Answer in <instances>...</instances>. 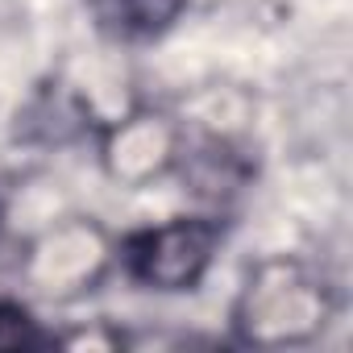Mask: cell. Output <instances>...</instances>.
Listing matches in <instances>:
<instances>
[{
    "instance_id": "5b68a950",
    "label": "cell",
    "mask_w": 353,
    "mask_h": 353,
    "mask_svg": "<svg viewBox=\"0 0 353 353\" xmlns=\"http://www.w3.org/2000/svg\"><path fill=\"white\" fill-rule=\"evenodd\" d=\"M188 0H96V17L121 38H154L183 13Z\"/></svg>"
},
{
    "instance_id": "3957f363",
    "label": "cell",
    "mask_w": 353,
    "mask_h": 353,
    "mask_svg": "<svg viewBox=\"0 0 353 353\" xmlns=\"http://www.w3.org/2000/svg\"><path fill=\"white\" fill-rule=\"evenodd\" d=\"M108 258H112V245L104 229H96L92 221H67L46 229L34 241L26 274L46 295H75L104 274Z\"/></svg>"
},
{
    "instance_id": "6da1fadb",
    "label": "cell",
    "mask_w": 353,
    "mask_h": 353,
    "mask_svg": "<svg viewBox=\"0 0 353 353\" xmlns=\"http://www.w3.org/2000/svg\"><path fill=\"white\" fill-rule=\"evenodd\" d=\"M332 316L328 287L291 258L258 262L241 287V299L233 307V324L241 341L283 349L312 341Z\"/></svg>"
},
{
    "instance_id": "8992f818",
    "label": "cell",
    "mask_w": 353,
    "mask_h": 353,
    "mask_svg": "<svg viewBox=\"0 0 353 353\" xmlns=\"http://www.w3.org/2000/svg\"><path fill=\"white\" fill-rule=\"evenodd\" d=\"M30 345H42L38 320L21 303L0 299V349H30Z\"/></svg>"
},
{
    "instance_id": "277c9868",
    "label": "cell",
    "mask_w": 353,
    "mask_h": 353,
    "mask_svg": "<svg viewBox=\"0 0 353 353\" xmlns=\"http://www.w3.org/2000/svg\"><path fill=\"white\" fill-rule=\"evenodd\" d=\"M100 158H104V170L112 183L141 188L174 166V158H179V129L158 112H133L108 129Z\"/></svg>"
},
{
    "instance_id": "7a4b0ae2",
    "label": "cell",
    "mask_w": 353,
    "mask_h": 353,
    "mask_svg": "<svg viewBox=\"0 0 353 353\" xmlns=\"http://www.w3.org/2000/svg\"><path fill=\"white\" fill-rule=\"evenodd\" d=\"M216 250H221V225L212 216H179L129 237L125 266L150 291H192L208 274Z\"/></svg>"
}]
</instances>
